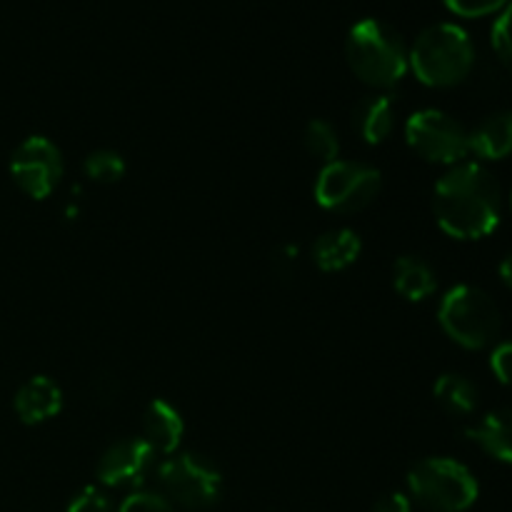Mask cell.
Instances as JSON below:
<instances>
[{"mask_svg": "<svg viewBox=\"0 0 512 512\" xmlns=\"http://www.w3.org/2000/svg\"><path fill=\"white\" fill-rule=\"evenodd\" d=\"M438 320L445 335L468 350H483L493 345L503 328L498 303L475 285L450 288L440 300Z\"/></svg>", "mask_w": 512, "mask_h": 512, "instance_id": "277c9868", "label": "cell"}, {"mask_svg": "<svg viewBox=\"0 0 512 512\" xmlns=\"http://www.w3.org/2000/svg\"><path fill=\"white\" fill-rule=\"evenodd\" d=\"M493 48L498 58L503 60V65H508L512 70V0L505 5L503 13L498 15L493 25Z\"/></svg>", "mask_w": 512, "mask_h": 512, "instance_id": "44dd1931", "label": "cell"}, {"mask_svg": "<svg viewBox=\"0 0 512 512\" xmlns=\"http://www.w3.org/2000/svg\"><path fill=\"white\" fill-rule=\"evenodd\" d=\"M490 368H493L495 378L503 385L512 388V340L508 343H500L498 348L490 355Z\"/></svg>", "mask_w": 512, "mask_h": 512, "instance_id": "d4e9b609", "label": "cell"}, {"mask_svg": "<svg viewBox=\"0 0 512 512\" xmlns=\"http://www.w3.org/2000/svg\"><path fill=\"white\" fill-rule=\"evenodd\" d=\"M345 55L353 73L380 90L398 85L410 68L403 38L378 18H363L350 28Z\"/></svg>", "mask_w": 512, "mask_h": 512, "instance_id": "3957f363", "label": "cell"}, {"mask_svg": "<svg viewBox=\"0 0 512 512\" xmlns=\"http://www.w3.org/2000/svg\"><path fill=\"white\" fill-rule=\"evenodd\" d=\"M465 435L490 458L512 465V408L493 410L478 425L465 430Z\"/></svg>", "mask_w": 512, "mask_h": 512, "instance_id": "5bb4252c", "label": "cell"}, {"mask_svg": "<svg viewBox=\"0 0 512 512\" xmlns=\"http://www.w3.org/2000/svg\"><path fill=\"white\" fill-rule=\"evenodd\" d=\"M363 253V240L355 230L338 228L320 235L313 245V263L325 273H340L350 268Z\"/></svg>", "mask_w": 512, "mask_h": 512, "instance_id": "4fadbf2b", "label": "cell"}, {"mask_svg": "<svg viewBox=\"0 0 512 512\" xmlns=\"http://www.w3.org/2000/svg\"><path fill=\"white\" fill-rule=\"evenodd\" d=\"M470 153L483 160H503L512 153V110H500L470 133Z\"/></svg>", "mask_w": 512, "mask_h": 512, "instance_id": "2e32d148", "label": "cell"}, {"mask_svg": "<svg viewBox=\"0 0 512 512\" xmlns=\"http://www.w3.org/2000/svg\"><path fill=\"white\" fill-rule=\"evenodd\" d=\"M185 423L168 400H153L143 415V438L155 455H173L183 440Z\"/></svg>", "mask_w": 512, "mask_h": 512, "instance_id": "7c38bea8", "label": "cell"}, {"mask_svg": "<svg viewBox=\"0 0 512 512\" xmlns=\"http://www.w3.org/2000/svg\"><path fill=\"white\" fill-rule=\"evenodd\" d=\"M383 188V175L378 168L353 160L328 163L315 183V200L333 213H358L375 203Z\"/></svg>", "mask_w": 512, "mask_h": 512, "instance_id": "52a82bcc", "label": "cell"}, {"mask_svg": "<svg viewBox=\"0 0 512 512\" xmlns=\"http://www.w3.org/2000/svg\"><path fill=\"white\" fill-rule=\"evenodd\" d=\"M393 285L405 300L420 303V300L430 298V295L435 293L438 278H435L433 268H430L423 258L403 255V258L395 260L393 265Z\"/></svg>", "mask_w": 512, "mask_h": 512, "instance_id": "e0dca14e", "label": "cell"}, {"mask_svg": "<svg viewBox=\"0 0 512 512\" xmlns=\"http://www.w3.org/2000/svg\"><path fill=\"white\" fill-rule=\"evenodd\" d=\"M155 465V450L145 440H120L98 460L95 478L105 488H138Z\"/></svg>", "mask_w": 512, "mask_h": 512, "instance_id": "30bf717a", "label": "cell"}, {"mask_svg": "<svg viewBox=\"0 0 512 512\" xmlns=\"http://www.w3.org/2000/svg\"><path fill=\"white\" fill-rule=\"evenodd\" d=\"M298 268V248L295 245H283V248L275 250L273 255V270L280 278H290Z\"/></svg>", "mask_w": 512, "mask_h": 512, "instance_id": "484cf974", "label": "cell"}, {"mask_svg": "<svg viewBox=\"0 0 512 512\" xmlns=\"http://www.w3.org/2000/svg\"><path fill=\"white\" fill-rule=\"evenodd\" d=\"M303 143H305V150H308L315 160H323L325 165L338 160L340 140H338V133H335V128L328 123V120H318V118L310 120V123L305 125Z\"/></svg>", "mask_w": 512, "mask_h": 512, "instance_id": "d6986e66", "label": "cell"}, {"mask_svg": "<svg viewBox=\"0 0 512 512\" xmlns=\"http://www.w3.org/2000/svg\"><path fill=\"white\" fill-rule=\"evenodd\" d=\"M63 410V390L48 375H35L15 395V413L23 423L38 425Z\"/></svg>", "mask_w": 512, "mask_h": 512, "instance_id": "8fae6325", "label": "cell"}, {"mask_svg": "<svg viewBox=\"0 0 512 512\" xmlns=\"http://www.w3.org/2000/svg\"><path fill=\"white\" fill-rule=\"evenodd\" d=\"M500 208L498 180L480 163L453 165L435 185V220L455 240L488 238L500 225Z\"/></svg>", "mask_w": 512, "mask_h": 512, "instance_id": "6da1fadb", "label": "cell"}, {"mask_svg": "<svg viewBox=\"0 0 512 512\" xmlns=\"http://www.w3.org/2000/svg\"><path fill=\"white\" fill-rule=\"evenodd\" d=\"M63 153L43 135H30L10 158V175L25 195L45 200L63 178Z\"/></svg>", "mask_w": 512, "mask_h": 512, "instance_id": "9c48e42d", "label": "cell"}, {"mask_svg": "<svg viewBox=\"0 0 512 512\" xmlns=\"http://www.w3.org/2000/svg\"><path fill=\"white\" fill-rule=\"evenodd\" d=\"M500 278H503V283L512 290V253L500 263Z\"/></svg>", "mask_w": 512, "mask_h": 512, "instance_id": "f1b7e54d", "label": "cell"}, {"mask_svg": "<svg viewBox=\"0 0 512 512\" xmlns=\"http://www.w3.org/2000/svg\"><path fill=\"white\" fill-rule=\"evenodd\" d=\"M160 495L185 510H208L223 495V475L208 458L178 453L158 468Z\"/></svg>", "mask_w": 512, "mask_h": 512, "instance_id": "8992f818", "label": "cell"}, {"mask_svg": "<svg viewBox=\"0 0 512 512\" xmlns=\"http://www.w3.org/2000/svg\"><path fill=\"white\" fill-rule=\"evenodd\" d=\"M353 125L368 145H380L390 138L395 125V103L390 95H368L353 113Z\"/></svg>", "mask_w": 512, "mask_h": 512, "instance_id": "9a60e30c", "label": "cell"}, {"mask_svg": "<svg viewBox=\"0 0 512 512\" xmlns=\"http://www.w3.org/2000/svg\"><path fill=\"white\" fill-rule=\"evenodd\" d=\"M83 170L95 183H118L125 175V160L115 150H95V153H90L85 158Z\"/></svg>", "mask_w": 512, "mask_h": 512, "instance_id": "ffe728a7", "label": "cell"}, {"mask_svg": "<svg viewBox=\"0 0 512 512\" xmlns=\"http://www.w3.org/2000/svg\"><path fill=\"white\" fill-rule=\"evenodd\" d=\"M408 65L420 83L430 88H453L473 73L475 45L468 30L460 25H430L408 50Z\"/></svg>", "mask_w": 512, "mask_h": 512, "instance_id": "7a4b0ae2", "label": "cell"}, {"mask_svg": "<svg viewBox=\"0 0 512 512\" xmlns=\"http://www.w3.org/2000/svg\"><path fill=\"white\" fill-rule=\"evenodd\" d=\"M118 512H178L165 495L150 493V490H135L123 500Z\"/></svg>", "mask_w": 512, "mask_h": 512, "instance_id": "7402d4cb", "label": "cell"}, {"mask_svg": "<svg viewBox=\"0 0 512 512\" xmlns=\"http://www.w3.org/2000/svg\"><path fill=\"white\" fill-rule=\"evenodd\" d=\"M445 5L463 18H483V15L503 10L508 0H445Z\"/></svg>", "mask_w": 512, "mask_h": 512, "instance_id": "cb8c5ba5", "label": "cell"}, {"mask_svg": "<svg viewBox=\"0 0 512 512\" xmlns=\"http://www.w3.org/2000/svg\"><path fill=\"white\" fill-rule=\"evenodd\" d=\"M408 490L423 508L433 512H463L478 500V480L453 458H428L408 473Z\"/></svg>", "mask_w": 512, "mask_h": 512, "instance_id": "5b68a950", "label": "cell"}, {"mask_svg": "<svg viewBox=\"0 0 512 512\" xmlns=\"http://www.w3.org/2000/svg\"><path fill=\"white\" fill-rule=\"evenodd\" d=\"M68 512H113V500L108 498V493L103 488L88 485V488L73 495Z\"/></svg>", "mask_w": 512, "mask_h": 512, "instance_id": "603a6c76", "label": "cell"}, {"mask_svg": "<svg viewBox=\"0 0 512 512\" xmlns=\"http://www.w3.org/2000/svg\"><path fill=\"white\" fill-rule=\"evenodd\" d=\"M435 400L440 403V408L448 410L450 415H470L478 408L480 393L475 388L473 380H468L465 375L445 373L440 375L438 383L433 388Z\"/></svg>", "mask_w": 512, "mask_h": 512, "instance_id": "ac0fdd59", "label": "cell"}, {"mask_svg": "<svg viewBox=\"0 0 512 512\" xmlns=\"http://www.w3.org/2000/svg\"><path fill=\"white\" fill-rule=\"evenodd\" d=\"M373 512H413V505L405 493H388L375 503Z\"/></svg>", "mask_w": 512, "mask_h": 512, "instance_id": "4316f807", "label": "cell"}, {"mask_svg": "<svg viewBox=\"0 0 512 512\" xmlns=\"http://www.w3.org/2000/svg\"><path fill=\"white\" fill-rule=\"evenodd\" d=\"M510 205H512V195H510Z\"/></svg>", "mask_w": 512, "mask_h": 512, "instance_id": "f546056e", "label": "cell"}, {"mask_svg": "<svg viewBox=\"0 0 512 512\" xmlns=\"http://www.w3.org/2000/svg\"><path fill=\"white\" fill-rule=\"evenodd\" d=\"M405 140L428 163L458 165L470 155V133L443 110H418L405 123Z\"/></svg>", "mask_w": 512, "mask_h": 512, "instance_id": "ba28073f", "label": "cell"}, {"mask_svg": "<svg viewBox=\"0 0 512 512\" xmlns=\"http://www.w3.org/2000/svg\"><path fill=\"white\" fill-rule=\"evenodd\" d=\"M115 393H118V385H115V380H110V378L95 380V395H98V400L115 398Z\"/></svg>", "mask_w": 512, "mask_h": 512, "instance_id": "83f0119b", "label": "cell"}]
</instances>
